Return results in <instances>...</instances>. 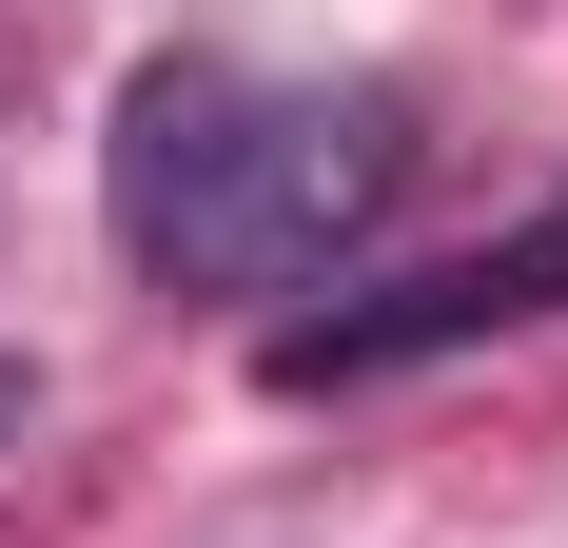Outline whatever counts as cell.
Listing matches in <instances>:
<instances>
[{
    "label": "cell",
    "instance_id": "cell-2",
    "mask_svg": "<svg viewBox=\"0 0 568 548\" xmlns=\"http://www.w3.org/2000/svg\"><path fill=\"white\" fill-rule=\"evenodd\" d=\"M549 294H568V196H549L529 235H490V255H452V274H393V294L275 314V353H255V373H275V392H373V373H412V353H470V333L549 314Z\"/></svg>",
    "mask_w": 568,
    "mask_h": 548
},
{
    "label": "cell",
    "instance_id": "cell-1",
    "mask_svg": "<svg viewBox=\"0 0 568 548\" xmlns=\"http://www.w3.org/2000/svg\"><path fill=\"white\" fill-rule=\"evenodd\" d=\"M412 118L373 79H275V59H138L99 138V216L176 294H294L393 216Z\"/></svg>",
    "mask_w": 568,
    "mask_h": 548
}]
</instances>
